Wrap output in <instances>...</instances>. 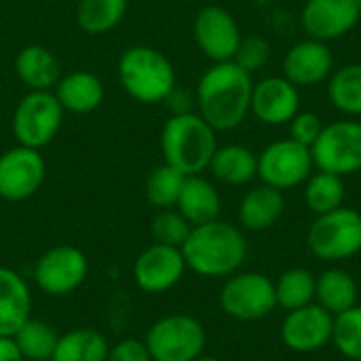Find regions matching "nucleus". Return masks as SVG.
I'll return each mask as SVG.
<instances>
[{
    "label": "nucleus",
    "mask_w": 361,
    "mask_h": 361,
    "mask_svg": "<svg viewBox=\"0 0 361 361\" xmlns=\"http://www.w3.org/2000/svg\"><path fill=\"white\" fill-rule=\"evenodd\" d=\"M176 209L190 222V226L207 224L220 218L222 199L212 180L199 176H186Z\"/></svg>",
    "instance_id": "21"
},
{
    "label": "nucleus",
    "mask_w": 361,
    "mask_h": 361,
    "mask_svg": "<svg viewBox=\"0 0 361 361\" xmlns=\"http://www.w3.org/2000/svg\"><path fill=\"white\" fill-rule=\"evenodd\" d=\"M195 361H220V360H216V357H205V355H201V357H197Z\"/></svg>",
    "instance_id": "40"
},
{
    "label": "nucleus",
    "mask_w": 361,
    "mask_h": 361,
    "mask_svg": "<svg viewBox=\"0 0 361 361\" xmlns=\"http://www.w3.org/2000/svg\"><path fill=\"white\" fill-rule=\"evenodd\" d=\"M66 110L53 91H27L15 106L11 131L19 146L42 150L49 146L63 123Z\"/></svg>",
    "instance_id": "5"
},
{
    "label": "nucleus",
    "mask_w": 361,
    "mask_h": 361,
    "mask_svg": "<svg viewBox=\"0 0 361 361\" xmlns=\"http://www.w3.org/2000/svg\"><path fill=\"white\" fill-rule=\"evenodd\" d=\"M283 207H286V199L281 190L267 184L254 186L252 190L245 192V197L239 203V212H237L239 224L241 228L254 233L267 231L281 218Z\"/></svg>",
    "instance_id": "23"
},
{
    "label": "nucleus",
    "mask_w": 361,
    "mask_h": 361,
    "mask_svg": "<svg viewBox=\"0 0 361 361\" xmlns=\"http://www.w3.org/2000/svg\"><path fill=\"white\" fill-rule=\"evenodd\" d=\"M47 176V163L40 150L13 146L0 152V199L21 203L34 197Z\"/></svg>",
    "instance_id": "12"
},
{
    "label": "nucleus",
    "mask_w": 361,
    "mask_h": 361,
    "mask_svg": "<svg viewBox=\"0 0 361 361\" xmlns=\"http://www.w3.org/2000/svg\"><path fill=\"white\" fill-rule=\"evenodd\" d=\"M53 93L66 112L89 114L104 104L106 87L97 74L87 70H74L57 80Z\"/></svg>",
    "instance_id": "19"
},
{
    "label": "nucleus",
    "mask_w": 361,
    "mask_h": 361,
    "mask_svg": "<svg viewBox=\"0 0 361 361\" xmlns=\"http://www.w3.org/2000/svg\"><path fill=\"white\" fill-rule=\"evenodd\" d=\"M290 137L307 148H311L315 144V140L319 137L322 129H324V123L319 118V114L315 112H307V110H300L290 123Z\"/></svg>",
    "instance_id": "36"
},
{
    "label": "nucleus",
    "mask_w": 361,
    "mask_h": 361,
    "mask_svg": "<svg viewBox=\"0 0 361 361\" xmlns=\"http://www.w3.org/2000/svg\"><path fill=\"white\" fill-rule=\"evenodd\" d=\"M334 315L317 302L294 309L281 324V341L296 353H313L332 343Z\"/></svg>",
    "instance_id": "16"
},
{
    "label": "nucleus",
    "mask_w": 361,
    "mask_h": 361,
    "mask_svg": "<svg viewBox=\"0 0 361 361\" xmlns=\"http://www.w3.org/2000/svg\"><path fill=\"white\" fill-rule=\"evenodd\" d=\"M252 89V74L233 59L212 63L197 82L195 110L216 131H233L250 114Z\"/></svg>",
    "instance_id": "1"
},
{
    "label": "nucleus",
    "mask_w": 361,
    "mask_h": 361,
    "mask_svg": "<svg viewBox=\"0 0 361 361\" xmlns=\"http://www.w3.org/2000/svg\"><path fill=\"white\" fill-rule=\"evenodd\" d=\"M184 180H186V176L167 163L154 167L146 178V186H144L146 201L157 209L176 207L182 186H184Z\"/></svg>",
    "instance_id": "32"
},
{
    "label": "nucleus",
    "mask_w": 361,
    "mask_h": 361,
    "mask_svg": "<svg viewBox=\"0 0 361 361\" xmlns=\"http://www.w3.org/2000/svg\"><path fill=\"white\" fill-rule=\"evenodd\" d=\"M127 0H80L76 4V25L89 36L112 32L127 15Z\"/></svg>",
    "instance_id": "27"
},
{
    "label": "nucleus",
    "mask_w": 361,
    "mask_h": 361,
    "mask_svg": "<svg viewBox=\"0 0 361 361\" xmlns=\"http://www.w3.org/2000/svg\"><path fill=\"white\" fill-rule=\"evenodd\" d=\"M15 74L30 91H53L61 78V66L44 44H27L15 57Z\"/></svg>",
    "instance_id": "22"
},
{
    "label": "nucleus",
    "mask_w": 361,
    "mask_h": 361,
    "mask_svg": "<svg viewBox=\"0 0 361 361\" xmlns=\"http://www.w3.org/2000/svg\"><path fill=\"white\" fill-rule=\"evenodd\" d=\"M106 361H152L144 341L137 338H125L116 345L108 347Z\"/></svg>",
    "instance_id": "37"
},
{
    "label": "nucleus",
    "mask_w": 361,
    "mask_h": 361,
    "mask_svg": "<svg viewBox=\"0 0 361 361\" xmlns=\"http://www.w3.org/2000/svg\"><path fill=\"white\" fill-rule=\"evenodd\" d=\"M205 343L207 334L203 324L184 313L157 319L144 338L152 361H195L203 355Z\"/></svg>",
    "instance_id": "6"
},
{
    "label": "nucleus",
    "mask_w": 361,
    "mask_h": 361,
    "mask_svg": "<svg viewBox=\"0 0 361 361\" xmlns=\"http://www.w3.org/2000/svg\"><path fill=\"white\" fill-rule=\"evenodd\" d=\"M192 36L199 51L212 59V63L231 61L243 38L235 15L218 4H207L197 13L192 21Z\"/></svg>",
    "instance_id": "13"
},
{
    "label": "nucleus",
    "mask_w": 361,
    "mask_h": 361,
    "mask_svg": "<svg viewBox=\"0 0 361 361\" xmlns=\"http://www.w3.org/2000/svg\"><path fill=\"white\" fill-rule=\"evenodd\" d=\"M32 317V292L13 269L0 267V336H13Z\"/></svg>",
    "instance_id": "20"
},
{
    "label": "nucleus",
    "mask_w": 361,
    "mask_h": 361,
    "mask_svg": "<svg viewBox=\"0 0 361 361\" xmlns=\"http://www.w3.org/2000/svg\"><path fill=\"white\" fill-rule=\"evenodd\" d=\"M315 283L317 277L307 269H290L275 281L277 307L286 311H294L307 307L315 300Z\"/></svg>",
    "instance_id": "31"
},
{
    "label": "nucleus",
    "mask_w": 361,
    "mask_h": 361,
    "mask_svg": "<svg viewBox=\"0 0 361 361\" xmlns=\"http://www.w3.org/2000/svg\"><path fill=\"white\" fill-rule=\"evenodd\" d=\"M315 298L319 307L336 317L357 305V283L343 269L324 271L315 283Z\"/></svg>",
    "instance_id": "26"
},
{
    "label": "nucleus",
    "mask_w": 361,
    "mask_h": 361,
    "mask_svg": "<svg viewBox=\"0 0 361 361\" xmlns=\"http://www.w3.org/2000/svg\"><path fill=\"white\" fill-rule=\"evenodd\" d=\"M218 131L197 112L171 114L161 129L163 163L176 167L184 176L207 171L218 148Z\"/></svg>",
    "instance_id": "3"
},
{
    "label": "nucleus",
    "mask_w": 361,
    "mask_h": 361,
    "mask_svg": "<svg viewBox=\"0 0 361 361\" xmlns=\"http://www.w3.org/2000/svg\"><path fill=\"white\" fill-rule=\"evenodd\" d=\"M313 169L315 165L311 148L294 142L292 137L271 142L258 154V178L262 184L281 192L305 184Z\"/></svg>",
    "instance_id": "10"
},
{
    "label": "nucleus",
    "mask_w": 361,
    "mask_h": 361,
    "mask_svg": "<svg viewBox=\"0 0 361 361\" xmlns=\"http://www.w3.org/2000/svg\"><path fill=\"white\" fill-rule=\"evenodd\" d=\"M57 332L42 319L30 317L15 334L13 341L25 361H51L57 345Z\"/></svg>",
    "instance_id": "30"
},
{
    "label": "nucleus",
    "mask_w": 361,
    "mask_h": 361,
    "mask_svg": "<svg viewBox=\"0 0 361 361\" xmlns=\"http://www.w3.org/2000/svg\"><path fill=\"white\" fill-rule=\"evenodd\" d=\"M222 311L239 322H258L277 307L275 281L262 273H235L220 290Z\"/></svg>",
    "instance_id": "9"
},
{
    "label": "nucleus",
    "mask_w": 361,
    "mask_h": 361,
    "mask_svg": "<svg viewBox=\"0 0 361 361\" xmlns=\"http://www.w3.org/2000/svg\"><path fill=\"white\" fill-rule=\"evenodd\" d=\"M207 171L226 186H243L258 178V154L241 144L218 146Z\"/></svg>",
    "instance_id": "24"
},
{
    "label": "nucleus",
    "mask_w": 361,
    "mask_h": 361,
    "mask_svg": "<svg viewBox=\"0 0 361 361\" xmlns=\"http://www.w3.org/2000/svg\"><path fill=\"white\" fill-rule=\"evenodd\" d=\"M326 82L328 97L338 112L347 116H361V63L336 68Z\"/></svg>",
    "instance_id": "28"
},
{
    "label": "nucleus",
    "mask_w": 361,
    "mask_h": 361,
    "mask_svg": "<svg viewBox=\"0 0 361 361\" xmlns=\"http://www.w3.org/2000/svg\"><path fill=\"white\" fill-rule=\"evenodd\" d=\"M108 341L93 328H74L57 338L51 361H106Z\"/></svg>",
    "instance_id": "25"
},
{
    "label": "nucleus",
    "mask_w": 361,
    "mask_h": 361,
    "mask_svg": "<svg viewBox=\"0 0 361 361\" xmlns=\"http://www.w3.org/2000/svg\"><path fill=\"white\" fill-rule=\"evenodd\" d=\"M332 343L347 360L361 361V307L355 305L334 317Z\"/></svg>",
    "instance_id": "33"
},
{
    "label": "nucleus",
    "mask_w": 361,
    "mask_h": 361,
    "mask_svg": "<svg viewBox=\"0 0 361 361\" xmlns=\"http://www.w3.org/2000/svg\"><path fill=\"white\" fill-rule=\"evenodd\" d=\"M190 222L176 209H159L150 222V235L154 243L161 245H171V247H182L184 241L190 235Z\"/></svg>",
    "instance_id": "34"
},
{
    "label": "nucleus",
    "mask_w": 361,
    "mask_h": 361,
    "mask_svg": "<svg viewBox=\"0 0 361 361\" xmlns=\"http://www.w3.org/2000/svg\"><path fill=\"white\" fill-rule=\"evenodd\" d=\"M334 72V55L328 42L305 38L288 49L283 55V76L300 87H315L330 78Z\"/></svg>",
    "instance_id": "18"
},
{
    "label": "nucleus",
    "mask_w": 361,
    "mask_h": 361,
    "mask_svg": "<svg viewBox=\"0 0 361 361\" xmlns=\"http://www.w3.org/2000/svg\"><path fill=\"white\" fill-rule=\"evenodd\" d=\"M307 245L313 256L326 262L353 258L361 252V214L343 205L317 216L307 233Z\"/></svg>",
    "instance_id": "7"
},
{
    "label": "nucleus",
    "mask_w": 361,
    "mask_h": 361,
    "mask_svg": "<svg viewBox=\"0 0 361 361\" xmlns=\"http://www.w3.org/2000/svg\"><path fill=\"white\" fill-rule=\"evenodd\" d=\"M360 19L357 0H307L300 13L305 34L322 42L347 36Z\"/></svg>",
    "instance_id": "15"
},
{
    "label": "nucleus",
    "mask_w": 361,
    "mask_h": 361,
    "mask_svg": "<svg viewBox=\"0 0 361 361\" xmlns=\"http://www.w3.org/2000/svg\"><path fill=\"white\" fill-rule=\"evenodd\" d=\"M186 269L201 277H231L247 258V241L241 228L220 218L190 228L188 239L180 247Z\"/></svg>",
    "instance_id": "2"
},
{
    "label": "nucleus",
    "mask_w": 361,
    "mask_h": 361,
    "mask_svg": "<svg viewBox=\"0 0 361 361\" xmlns=\"http://www.w3.org/2000/svg\"><path fill=\"white\" fill-rule=\"evenodd\" d=\"M300 112V91L283 74L267 76L254 82L250 114L262 125L279 127L288 125Z\"/></svg>",
    "instance_id": "17"
},
{
    "label": "nucleus",
    "mask_w": 361,
    "mask_h": 361,
    "mask_svg": "<svg viewBox=\"0 0 361 361\" xmlns=\"http://www.w3.org/2000/svg\"><path fill=\"white\" fill-rule=\"evenodd\" d=\"M186 273V260L180 247L152 243L133 264V281L146 294H163L180 283Z\"/></svg>",
    "instance_id": "14"
},
{
    "label": "nucleus",
    "mask_w": 361,
    "mask_h": 361,
    "mask_svg": "<svg viewBox=\"0 0 361 361\" xmlns=\"http://www.w3.org/2000/svg\"><path fill=\"white\" fill-rule=\"evenodd\" d=\"M313 165L319 171L341 178L361 171V121L343 118L324 125L319 137L311 146Z\"/></svg>",
    "instance_id": "8"
},
{
    "label": "nucleus",
    "mask_w": 361,
    "mask_h": 361,
    "mask_svg": "<svg viewBox=\"0 0 361 361\" xmlns=\"http://www.w3.org/2000/svg\"><path fill=\"white\" fill-rule=\"evenodd\" d=\"M269 59H271V44L267 38L256 36V34L243 36L233 57V61L250 74L262 70L269 63Z\"/></svg>",
    "instance_id": "35"
},
{
    "label": "nucleus",
    "mask_w": 361,
    "mask_h": 361,
    "mask_svg": "<svg viewBox=\"0 0 361 361\" xmlns=\"http://www.w3.org/2000/svg\"><path fill=\"white\" fill-rule=\"evenodd\" d=\"M116 76L125 93L140 104H161L178 85L169 57L148 44L129 47L118 59Z\"/></svg>",
    "instance_id": "4"
},
{
    "label": "nucleus",
    "mask_w": 361,
    "mask_h": 361,
    "mask_svg": "<svg viewBox=\"0 0 361 361\" xmlns=\"http://www.w3.org/2000/svg\"><path fill=\"white\" fill-rule=\"evenodd\" d=\"M357 6H360V13H361V0H357Z\"/></svg>",
    "instance_id": "41"
},
{
    "label": "nucleus",
    "mask_w": 361,
    "mask_h": 361,
    "mask_svg": "<svg viewBox=\"0 0 361 361\" xmlns=\"http://www.w3.org/2000/svg\"><path fill=\"white\" fill-rule=\"evenodd\" d=\"M0 361H25L13 336H0Z\"/></svg>",
    "instance_id": "39"
},
{
    "label": "nucleus",
    "mask_w": 361,
    "mask_h": 361,
    "mask_svg": "<svg viewBox=\"0 0 361 361\" xmlns=\"http://www.w3.org/2000/svg\"><path fill=\"white\" fill-rule=\"evenodd\" d=\"M89 275V260L74 245H55L34 264V283L47 296H68L78 290Z\"/></svg>",
    "instance_id": "11"
},
{
    "label": "nucleus",
    "mask_w": 361,
    "mask_h": 361,
    "mask_svg": "<svg viewBox=\"0 0 361 361\" xmlns=\"http://www.w3.org/2000/svg\"><path fill=\"white\" fill-rule=\"evenodd\" d=\"M163 104L171 110V114L197 112V110H195V93H188V91L180 89L178 85L171 89V93L165 97V102H163Z\"/></svg>",
    "instance_id": "38"
},
{
    "label": "nucleus",
    "mask_w": 361,
    "mask_h": 361,
    "mask_svg": "<svg viewBox=\"0 0 361 361\" xmlns=\"http://www.w3.org/2000/svg\"><path fill=\"white\" fill-rule=\"evenodd\" d=\"M345 195H347L345 180L336 173L317 169L305 182V203L315 216H322V214L343 207Z\"/></svg>",
    "instance_id": "29"
}]
</instances>
